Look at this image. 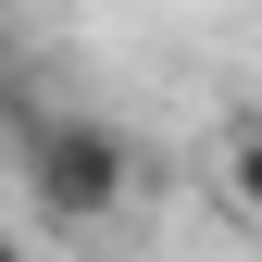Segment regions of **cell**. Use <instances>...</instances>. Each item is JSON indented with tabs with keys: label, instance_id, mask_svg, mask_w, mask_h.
<instances>
[{
	"label": "cell",
	"instance_id": "obj_1",
	"mask_svg": "<svg viewBox=\"0 0 262 262\" xmlns=\"http://www.w3.org/2000/svg\"><path fill=\"white\" fill-rule=\"evenodd\" d=\"M13 150H25V187L50 225H100L125 200V138L88 113H13Z\"/></svg>",
	"mask_w": 262,
	"mask_h": 262
},
{
	"label": "cell",
	"instance_id": "obj_2",
	"mask_svg": "<svg viewBox=\"0 0 262 262\" xmlns=\"http://www.w3.org/2000/svg\"><path fill=\"white\" fill-rule=\"evenodd\" d=\"M225 187H237V212H262V125H250L237 150H225Z\"/></svg>",
	"mask_w": 262,
	"mask_h": 262
},
{
	"label": "cell",
	"instance_id": "obj_3",
	"mask_svg": "<svg viewBox=\"0 0 262 262\" xmlns=\"http://www.w3.org/2000/svg\"><path fill=\"white\" fill-rule=\"evenodd\" d=\"M0 262H25V250H13V237H0Z\"/></svg>",
	"mask_w": 262,
	"mask_h": 262
}]
</instances>
